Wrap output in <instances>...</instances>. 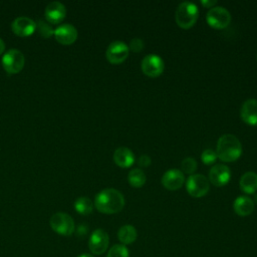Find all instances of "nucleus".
Segmentation results:
<instances>
[{
    "label": "nucleus",
    "mask_w": 257,
    "mask_h": 257,
    "mask_svg": "<svg viewBox=\"0 0 257 257\" xmlns=\"http://www.w3.org/2000/svg\"><path fill=\"white\" fill-rule=\"evenodd\" d=\"M124 197L116 189L107 188L101 190L94 199V206L100 213L115 214L124 207Z\"/></svg>",
    "instance_id": "f257e3e1"
},
{
    "label": "nucleus",
    "mask_w": 257,
    "mask_h": 257,
    "mask_svg": "<svg viewBox=\"0 0 257 257\" xmlns=\"http://www.w3.org/2000/svg\"><path fill=\"white\" fill-rule=\"evenodd\" d=\"M216 153L218 158L223 162H234L242 154V145L237 137L231 134L221 136L217 142Z\"/></svg>",
    "instance_id": "f03ea898"
},
{
    "label": "nucleus",
    "mask_w": 257,
    "mask_h": 257,
    "mask_svg": "<svg viewBox=\"0 0 257 257\" xmlns=\"http://www.w3.org/2000/svg\"><path fill=\"white\" fill-rule=\"evenodd\" d=\"M199 9L198 6L189 1H184L180 3L176 9L175 19L179 27L183 29H189L198 20Z\"/></svg>",
    "instance_id": "7ed1b4c3"
},
{
    "label": "nucleus",
    "mask_w": 257,
    "mask_h": 257,
    "mask_svg": "<svg viewBox=\"0 0 257 257\" xmlns=\"http://www.w3.org/2000/svg\"><path fill=\"white\" fill-rule=\"evenodd\" d=\"M49 224L55 233L62 236H70L75 229L72 217L63 212L53 214L49 220Z\"/></svg>",
    "instance_id": "20e7f679"
},
{
    "label": "nucleus",
    "mask_w": 257,
    "mask_h": 257,
    "mask_svg": "<svg viewBox=\"0 0 257 257\" xmlns=\"http://www.w3.org/2000/svg\"><path fill=\"white\" fill-rule=\"evenodd\" d=\"M25 63L23 53L18 49H9L2 56V66L9 74H16L22 70Z\"/></svg>",
    "instance_id": "39448f33"
},
{
    "label": "nucleus",
    "mask_w": 257,
    "mask_h": 257,
    "mask_svg": "<svg viewBox=\"0 0 257 257\" xmlns=\"http://www.w3.org/2000/svg\"><path fill=\"white\" fill-rule=\"evenodd\" d=\"M186 189L192 197L201 198L209 192L210 182L202 174H193L186 181Z\"/></svg>",
    "instance_id": "423d86ee"
},
{
    "label": "nucleus",
    "mask_w": 257,
    "mask_h": 257,
    "mask_svg": "<svg viewBox=\"0 0 257 257\" xmlns=\"http://www.w3.org/2000/svg\"><path fill=\"white\" fill-rule=\"evenodd\" d=\"M206 21L213 28L223 29L230 24L231 14L225 7L215 6L207 12Z\"/></svg>",
    "instance_id": "0eeeda50"
},
{
    "label": "nucleus",
    "mask_w": 257,
    "mask_h": 257,
    "mask_svg": "<svg viewBox=\"0 0 257 257\" xmlns=\"http://www.w3.org/2000/svg\"><path fill=\"white\" fill-rule=\"evenodd\" d=\"M142 71L149 77L160 76L165 68L164 60L158 54L146 55L141 63Z\"/></svg>",
    "instance_id": "6e6552de"
},
{
    "label": "nucleus",
    "mask_w": 257,
    "mask_h": 257,
    "mask_svg": "<svg viewBox=\"0 0 257 257\" xmlns=\"http://www.w3.org/2000/svg\"><path fill=\"white\" fill-rule=\"evenodd\" d=\"M130 53L128 45L120 40H114L106 48V59L112 64H119L123 62Z\"/></svg>",
    "instance_id": "1a4fd4ad"
},
{
    "label": "nucleus",
    "mask_w": 257,
    "mask_h": 257,
    "mask_svg": "<svg viewBox=\"0 0 257 257\" xmlns=\"http://www.w3.org/2000/svg\"><path fill=\"white\" fill-rule=\"evenodd\" d=\"M109 244V237L108 234L103 229H96L94 230L88 240V248L89 251L94 255H101L103 254Z\"/></svg>",
    "instance_id": "9d476101"
},
{
    "label": "nucleus",
    "mask_w": 257,
    "mask_h": 257,
    "mask_svg": "<svg viewBox=\"0 0 257 257\" xmlns=\"http://www.w3.org/2000/svg\"><path fill=\"white\" fill-rule=\"evenodd\" d=\"M11 29L14 34L20 37L30 36L36 30V22L29 17L19 16L11 23Z\"/></svg>",
    "instance_id": "9b49d317"
},
{
    "label": "nucleus",
    "mask_w": 257,
    "mask_h": 257,
    "mask_svg": "<svg viewBox=\"0 0 257 257\" xmlns=\"http://www.w3.org/2000/svg\"><path fill=\"white\" fill-rule=\"evenodd\" d=\"M231 179V171L224 164H217L213 166L209 172V182L217 187L225 186Z\"/></svg>",
    "instance_id": "f8f14e48"
},
{
    "label": "nucleus",
    "mask_w": 257,
    "mask_h": 257,
    "mask_svg": "<svg viewBox=\"0 0 257 257\" xmlns=\"http://www.w3.org/2000/svg\"><path fill=\"white\" fill-rule=\"evenodd\" d=\"M185 182L184 173L178 169H170L162 177V185L171 191L180 189Z\"/></svg>",
    "instance_id": "ddd939ff"
},
{
    "label": "nucleus",
    "mask_w": 257,
    "mask_h": 257,
    "mask_svg": "<svg viewBox=\"0 0 257 257\" xmlns=\"http://www.w3.org/2000/svg\"><path fill=\"white\" fill-rule=\"evenodd\" d=\"M53 35L59 43L63 45H69L75 42V40L77 39V30L73 25L69 23H64L54 29Z\"/></svg>",
    "instance_id": "4468645a"
},
{
    "label": "nucleus",
    "mask_w": 257,
    "mask_h": 257,
    "mask_svg": "<svg viewBox=\"0 0 257 257\" xmlns=\"http://www.w3.org/2000/svg\"><path fill=\"white\" fill-rule=\"evenodd\" d=\"M45 18L51 24L60 23L66 15L65 6L59 1L50 2L45 8Z\"/></svg>",
    "instance_id": "2eb2a0df"
},
{
    "label": "nucleus",
    "mask_w": 257,
    "mask_h": 257,
    "mask_svg": "<svg viewBox=\"0 0 257 257\" xmlns=\"http://www.w3.org/2000/svg\"><path fill=\"white\" fill-rule=\"evenodd\" d=\"M240 115L244 122L249 125H257V99L249 98L242 103Z\"/></svg>",
    "instance_id": "dca6fc26"
},
{
    "label": "nucleus",
    "mask_w": 257,
    "mask_h": 257,
    "mask_svg": "<svg viewBox=\"0 0 257 257\" xmlns=\"http://www.w3.org/2000/svg\"><path fill=\"white\" fill-rule=\"evenodd\" d=\"M113 161L120 168H130L135 163V155L128 148L119 147L113 153Z\"/></svg>",
    "instance_id": "f3484780"
},
{
    "label": "nucleus",
    "mask_w": 257,
    "mask_h": 257,
    "mask_svg": "<svg viewBox=\"0 0 257 257\" xmlns=\"http://www.w3.org/2000/svg\"><path fill=\"white\" fill-rule=\"evenodd\" d=\"M254 202L251 198L247 196H239L235 199L233 204V209L235 213L241 217L249 216L254 211Z\"/></svg>",
    "instance_id": "a211bd4d"
},
{
    "label": "nucleus",
    "mask_w": 257,
    "mask_h": 257,
    "mask_svg": "<svg viewBox=\"0 0 257 257\" xmlns=\"http://www.w3.org/2000/svg\"><path fill=\"white\" fill-rule=\"evenodd\" d=\"M239 185L244 193L254 194L257 191V174L254 172H246L241 176Z\"/></svg>",
    "instance_id": "6ab92c4d"
},
{
    "label": "nucleus",
    "mask_w": 257,
    "mask_h": 257,
    "mask_svg": "<svg viewBox=\"0 0 257 257\" xmlns=\"http://www.w3.org/2000/svg\"><path fill=\"white\" fill-rule=\"evenodd\" d=\"M138 233L134 226L123 225L117 231V238L122 245H128L137 240Z\"/></svg>",
    "instance_id": "aec40b11"
},
{
    "label": "nucleus",
    "mask_w": 257,
    "mask_h": 257,
    "mask_svg": "<svg viewBox=\"0 0 257 257\" xmlns=\"http://www.w3.org/2000/svg\"><path fill=\"white\" fill-rule=\"evenodd\" d=\"M127 181L132 187L141 188L145 185V183L147 181V177L143 170L136 168V169H133L130 171V173L127 175Z\"/></svg>",
    "instance_id": "412c9836"
},
{
    "label": "nucleus",
    "mask_w": 257,
    "mask_h": 257,
    "mask_svg": "<svg viewBox=\"0 0 257 257\" xmlns=\"http://www.w3.org/2000/svg\"><path fill=\"white\" fill-rule=\"evenodd\" d=\"M74 209L78 214L88 215L93 210L92 201L87 197H79L74 202Z\"/></svg>",
    "instance_id": "4be33fe9"
},
{
    "label": "nucleus",
    "mask_w": 257,
    "mask_h": 257,
    "mask_svg": "<svg viewBox=\"0 0 257 257\" xmlns=\"http://www.w3.org/2000/svg\"><path fill=\"white\" fill-rule=\"evenodd\" d=\"M36 30L43 38H49L54 34V29L52 26L49 24V22L43 19H40L36 22Z\"/></svg>",
    "instance_id": "5701e85b"
},
{
    "label": "nucleus",
    "mask_w": 257,
    "mask_h": 257,
    "mask_svg": "<svg viewBox=\"0 0 257 257\" xmlns=\"http://www.w3.org/2000/svg\"><path fill=\"white\" fill-rule=\"evenodd\" d=\"M128 249L125 245L115 244L108 249L106 257H128Z\"/></svg>",
    "instance_id": "b1692460"
},
{
    "label": "nucleus",
    "mask_w": 257,
    "mask_h": 257,
    "mask_svg": "<svg viewBox=\"0 0 257 257\" xmlns=\"http://www.w3.org/2000/svg\"><path fill=\"white\" fill-rule=\"evenodd\" d=\"M198 164L194 158H185L181 163V170L186 174H193L197 170Z\"/></svg>",
    "instance_id": "393cba45"
},
{
    "label": "nucleus",
    "mask_w": 257,
    "mask_h": 257,
    "mask_svg": "<svg viewBox=\"0 0 257 257\" xmlns=\"http://www.w3.org/2000/svg\"><path fill=\"white\" fill-rule=\"evenodd\" d=\"M217 153L212 149H206L201 155V160L205 165H212L217 161Z\"/></svg>",
    "instance_id": "a878e982"
},
{
    "label": "nucleus",
    "mask_w": 257,
    "mask_h": 257,
    "mask_svg": "<svg viewBox=\"0 0 257 257\" xmlns=\"http://www.w3.org/2000/svg\"><path fill=\"white\" fill-rule=\"evenodd\" d=\"M144 46H145V43L143 41V39L141 38H133L130 42V45H128V49L134 51V52H140L144 49Z\"/></svg>",
    "instance_id": "bb28decb"
},
{
    "label": "nucleus",
    "mask_w": 257,
    "mask_h": 257,
    "mask_svg": "<svg viewBox=\"0 0 257 257\" xmlns=\"http://www.w3.org/2000/svg\"><path fill=\"white\" fill-rule=\"evenodd\" d=\"M151 163H152V160H151V158H150L148 155H142V156L139 158V160H138V164H139V166H141L142 168H147V167H149V166L151 165Z\"/></svg>",
    "instance_id": "cd10ccee"
},
{
    "label": "nucleus",
    "mask_w": 257,
    "mask_h": 257,
    "mask_svg": "<svg viewBox=\"0 0 257 257\" xmlns=\"http://www.w3.org/2000/svg\"><path fill=\"white\" fill-rule=\"evenodd\" d=\"M201 4L207 8H213L215 7V5L217 4V1L216 0H202L201 1Z\"/></svg>",
    "instance_id": "c85d7f7f"
},
{
    "label": "nucleus",
    "mask_w": 257,
    "mask_h": 257,
    "mask_svg": "<svg viewBox=\"0 0 257 257\" xmlns=\"http://www.w3.org/2000/svg\"><path fill=\"white\" fill-rule=\"evenodd\" d=\"M4 50H5V43H4V41L0 38V54H2V53L4 52Z\"/></svg>",
    "instance_id": "c756f323"
},
{
    "label": "nucleus",
    "mask_w": 257,
    "mask_h": 257,
    "mask_svg": "<svg viewBox=\"0 0 257 257\" xmlns=\"http://www.w3.org/2000/svg\"><path fill=\"white\" fill-rule=\"evenodd\" d=\"M77 257H94L92 254H88V253H83V254H80L79 256Z\"/></svg>",
    "instance_id": "7c9ffc66"
},
{
    "label": "nucleus",
    "mask_w": 257,
    "mask_h": 257,
    "mask_svg": "<svg viewBox=\"0 0 257 257\" xmlns=\"http://www.w3.org/2000/svg\"><path fill=\"white\" fill-rule=\"evenodd\" d=\"M253 202L257 203V194H255V195H254V201H253Z\"/></svg>",
    "instance_id": "2f4dec72"
}]
</instances>
